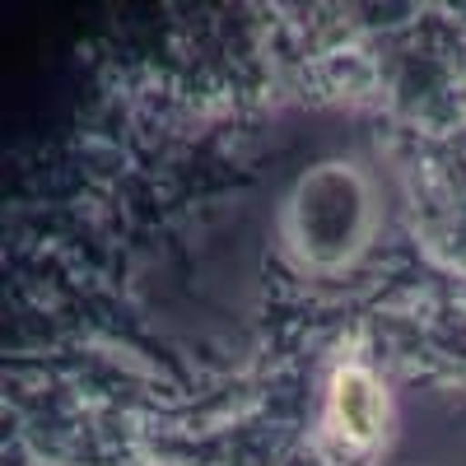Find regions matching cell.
I'll return each mask as SVG.
<instances>
[{
  "instance_id": "1",
  "label": "cell",
  "mask_w": 466,
  "mask_h": 466,
  "mask_svg": "<svg viewBox=\"0 0 466 466\" xmlns=\"http://www.w3.org/2000/svg\"><path fill=\"white\" fill-rule=\"evenodd\" d=\"M336 420L350 439H369L378 430V387L364 373H345L336 387Z\"/></svg>"
}]
</instances>
